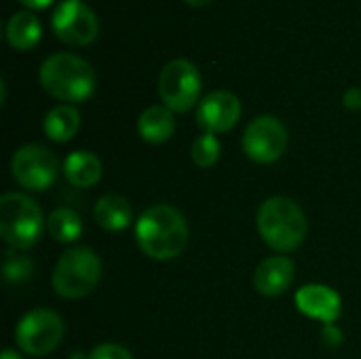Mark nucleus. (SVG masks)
<instances>
[{"label": "nucleus", "mask_w": 361, "mask_h": 359, "mask_svg": "<svg viewBox=\"0 0 361 359\" xmlns=\"http://www.w3.org/2000/svg\"><path fill=\"white\" fill-rule=\"evenodd\" d=\"M135 241L148 258L173 260L188 245V224L176 207L159 203L137 218Z\"/></svg>", "instance_id": "nucleus-1"}, {"label": "nucleus", "mask_w": 361, "mask_h": 359, "mask_svg": "<svg viewBox=\"0 0 361 359\" xmlns=\"http://www.w3.org/2000/svg\"><path fill=\"white\" fill-rule=\"evenodd\" d=\"M40 85L55 99L76 104L93 95L95 74L82 57L72 53H55L40 66Z\"/></svg>", "instance_id": "nucleus-2"}, {"label": "nucleus", "mask_w": 361, "mask_h": 359, "mask_svg": "<svg viewBox=\"0 0 361 359\" xmlns=\"http://www.w3.org/2000/svg\"><path fill=\"white\" fill-rule=\"evenodd\" d=\"M256 224L264 243L277 252H292L307 237V218L300 205L288 197L267 199L258 209Z\"/></svg>", "instance_id": "nucleus-3"}, {"label": "nucleus", "mask_w": 361, "mask_h": 359, "mask_svg": "<svg viewBox=\"0 0 361 359\" xmlns=\"http://www.w3.org/2000/svg\"><path fill=\"white\" fill-rule=\"evenodd\" d=\"M44 229L42 212L34 199L21 193H6L0 199V235L15 250L38 243Z\"/></svg>", "instance_id": "nucleus-4"}, {"label": "nucleus", "mask_w": 361, "mask_h": 359, "mask_svg": "<svg viewBox=\"0 0 361 359\" xmlns=\"http://www.w3.org/2000/svg\"><path fill=\"white\" fill-rule=\"evenodd\" d=\"M102 277L99 256L91 248H72L55 264L53 290L61 298H82L91 294Z\"/></svg>", "instance_id": "nucleus-5"}, {"label": "nucleus", "mask_w": 361, "mask_h": 359, "mask_svg": "<svg viewBox=\"0 0 361 359\" xmlns=\"http://www.w3.org/2000/svg\"><path fill=\"white\" fill-rule=\"evenodd\" d=\"M63 339V322L55 311L34 309L25 313L15 328L17 347L34 358H44L57 349Z\"/></svg>", "instance_id": "nucleus-6"}, {"label": "nucleus", "mask_w": 361, "mask_h": 359, "mask_svg": "<svg viewBox=\"0 0 361 359\" xmlns=\"http://www.w3.org/2000/svg\"><path fill=\"white\" fill-rule=\"evenodd\" d=\"M159 93L163 104L171 112L190 110L201 95V74L199 68L188 59L169 61L159 76Z\"/></svg>", "instance_id": "nucleus-7"}, {"label": "nucleus", "mask_w": 361, "mask_h": 359, "mask_svg": "<svg viewBox=\"0 0 361 359\" xmlns=\"http://www.w3.org/2000/svg\"><path fill=\"white\" fill-rule=\"evenodd\" d=\"M57 171L59 165L55 154L40 144H27L11 159V174L25 190H47L55 182Z\"/></svg>", "instance_id": "nucleus-8"}, {"label": "nucleus", "mask_w": 361, "mask_h": 359, "mask_svg": "<svg viewBox=\"0 0 361 359\" xmlns=\"http://www.w3.org/2000/svg\"><path fill=\"white\" fill-rule=\"evenodd\" d=\"M51 28L61 42L72 47L91 44L99 34L95 13L80 0H63L51 17Z\"/></svg>", "instance_id": "nucleus-9"}, {"label": "nucleus", "mask_w": 361, "mask_h": 359, "mask_svg": "<svg viewBox=\"0 0 361 359\" xmlns=\"http://www.w3.org/2000/svg\"><path fill=\"white\" fill-rule=\"evenodd\" d=\"M288 148V131L283 123L275 116H258L254 118L243 133V150L245 154L262 165L275 163Z\"/></svg>", "instance_id": "nucleus-10"}, {"label": "nucleus", "mask_w": 361, "mask_h": 359, "mask_svg": "<svg viewBox=\"0 0 361 359\" xmlns=\"http://www.w3.org/2000/svg\"><path fill=\"white\" fill-rule=\"evenodd\" d=\"M241 116V102L231 91H212L199 102L197 123L205 133H226L231 131Z\"/></svg>", "instance_id": "nucleus-11"}, {"label": "nucleus", "mask_w": 361, "mask_h": 359, "mask_svg": "<svg viewBox=\"0 0 361 359\" xmlns=\"http://www.w3.org/2000/svg\"><path fill=\"white\" fill-rule=\"evenodd\" d=\"M296 307L311 320H319L326 326H332L341 317V296L322 284L305 286L296 292Z\"/></svg>", "instance_id": "nucleus-12"}, {"label": "nucleus", "mask_w": 361, "mask_h": 359, "mask_svg": "<svg viewBox=\"0 0 361 359\" xmlns=\"http://www.w3.org/2000/svg\"><path fill=\"white\" fill-rule=\"evenodd\" d=\"M294 281V262L288 256H271L262 260L254 273V288L262 296H279Z\"/></svg>", "instance_id": "nucleus-13"}, {"label": "nucleus", "mask_w": 361, "mask_h": 359, "mask_svg": "<svg viewBox=\"0 0 361 359\" xmlns=\"http://www.w3.org/2000/svg\"><path fill=\"white\" fill-rule=\"evenodd\" d=\"M176 131L173 114L167 106H150L137 118V133L148 144H163Z\"/></svg>", "instance_id": "nucleus-14"}, {"label": "nucleus", "mask_w": 361, "mask_h": 359, "mask_svg": "<svg viewBox=\"0 0 361 359\" xmlns=\"http://www.w3.org/2000/svg\"><path fill=\"white\" fill-rule=\"evenodd\" d=\"M93 216H95V222L106 229V231H125L131 220H133V209H131V203L121 197V195H104L97 203H95V209H93Z\"/></svg>", "instance_id": "nucleus-15"}, {"label": "nucleus", "mask_w": 361, "mask_h": 359, "mask_svg": "<svg viewBox=\"0 0 361 359\" xmlns=\"http://www.w3.org/2000/svg\"><path fill=\"white\" fill-rule=\"evenodd\" d=\"M63 174L76 188L95 186L102 178V161L89 150H74L63 161Z\"/></svg>", "instance_id": "nucleus-16"}, {"label": "nucleus", "mask_w": 361, "mask_h": 359, "mask_svg": "<svg viewBox=\"0 0 361 359\" xmlns=\"http://www.w3.org/2000/svg\"><path fill=\"white\" fill-rule=\"evenodd\" d=\"M42 36L40 21L30 11H17L6 23V40L17 51H30L38 44Z\"/></svg>", "instance_id": "nucleus-17"}, {"label": "nucleus", "mask_w": 361, "mask_h": 359, "mask_svg": "<svg viewBox=\"0 0 361 359\" xmlns=\"http://www.w3.org/2000/svg\"><path fill=\"white\" fill-rule=\"evenodd\" d=\"M80 127V114L74 106L61 104L47 112L44 116V133L53 142H70Z\"/></svg>", "instance_id": "nucleus-18"}, {"label": "nucleus", "mask_w": 361, "mask_h": 359, "mask_svg": "<svg viewBox=\"0 0 361 359\" xmlns=\"http://www.w3.org/2000/svg\"><path fill=\"white\" fill-rule=\"evenodd\" d=\"M47 231L55 241L72 243L82 235V220H80V216L76 212H72L68 207H59L49 216Z\"/></svg>", "instance_id": "nucleus-19"}, {"label": "nucleus", "mask_w": 361, "mask_h": 359, "mask_svg": "<svg viewBox=\"0 0 361 359\" xmlns=\"http://www.w3.org/2000/svg\"><path fill=\"white\" fill-rule=\"evenodd\" d=\"M220 142L214 133H203L192 142L190 148V157L195 161V165L199 167H212L216 165V161L220 159Z\"/></svg>", "instance_id": "nucleus-20"}, {"label": "nucleus", "mask_w": 361, "mask_h": 359, "mask_svg": "<svg viewBox=\"0 0 361 359\" xmlns=\"http://www.w3.org/2000/svg\"><path fill=\"white\" fill-rule=\"evenodd\" d=\"M32 275V262L27 258H6L4 277L11 284H21Z\"/></svg>", "instance_id": "nucleus-21"}, {"label": "nucleus", "mask_w": 361, "mask_h": 359, "mask_svg": "<svg viewBox=\"0 0 361 359\" xmlns=\"http://www.w3.org/2000/svg\"><path fill=\"white\" fill-rule=\"evenodd\" d=\"M89 359H133V355L121 347V345H112V343H106V345H99L91 351Z\"/></svg>", "instance_id": "nucleus-22"}, {"label": "nucleus", "mask_w": 361, "mask_h": 359, "mask_svg": "<svg viewBox=\"0 0 361 359\" xmlns=\"http://www.w3.org/2000/svg\"><path fill=\"white\" fill-rule=\"evenodd\" d=\"M343 104L349 108V110H361V89H349L343 97Z\"/></svg>", "instance_id": "nucleus-23"}, {"label": "nucleus", "mask_w": 361, "mask_h": 359, "mask_svg": "<svg viewBox=\"0 0 361 359\" xmlns=\"http://www.w3.org/2000/svg\"><path fill=\"white\" fill-rule=\"evenodd\" d=\"M19 2L30 11H38V8H47L53 0H19Z\"/></svg>", "instance_id": "nucleus-24"}, {"label": "nucleus", "mask_w": 361, "mask_h": 359, "mask_svg": "<svg viewBox=\"0 0 361 359\" xmlns=\"http://www.w3.org/2000/svg\"><path fill=\"white\" fill-rule=\"evenodd\" d=\"M2 359H21V358H19L13 349H6V351L2 353Z\"/></svg>", "instance_id": "nucleus-25"}, {"label": "nucleus", "mask_w": 361, "mask_h": 359, "mask_svg": "<svg viewBox=\"0 0 361 359\" xmlns=\"http://www.w3.org/2000/svg\"><path fill=\"white\" fill-rule=\"evenodd\" d=\"M186 4H190V6H203V4H207V2H212V0H184Z\"/></svg>", "instance_id": "nucleus-26"}]
</instances>
